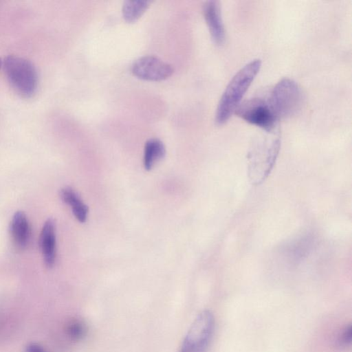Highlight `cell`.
Instances as JSON below:
<instances>
[{
  "label": "cell",
  "instance_id": "1",
  "mask_svg": "<svg viewBox=\"0 0 352 352\" xmlns=\"http://www.w3.org/2000/svg\"><path fill=\"white\" fill-rule=\"evenodd\" d=\"M252 142L248 153V175L252 185L261 184L269 176L276 163L280 138L274 129L265 131Z\"/></svg>",
  "mask_w": 352,
  "mask_h": 352
},
{
  "label": "cell",
  "instance_id": "2",
  "mask_svg": "<svg viewBox=\"0 0 352 352\" xmlns=\"http://www.w3.org/2000/svg\"><path fill=\"white\" fill-rule=\"evenodd\" d=\"M261 67L259 59H254L241 67L232 77L219 101L215 122L225 124L235 113L251 83Z\"/></svg>",
  "mask_w": 352,
  "mask_h": 352
},
{
  "label": "cell",
  "instance_id": "3",
  "mask_svg": "<svg viewBox=\"0 0 352 352\" xmlns=\"http://www.w3.org/2000/svg\"><path fill=\"white\" fill-rule=\"evenodd\" d=\"M3 69L12 87L21 96H32L38 86V74L28 60L14 55L5 57Z\"/></svg>",
  "mask_w": 352,
  "mask_h": 352
},
{
  "label": "cell",
  "instance_id": "4",
  "mask_svg": "<svg viewBox=\"0 0 352 352\" xmlns=\"http://www.w3.org/2000/svg\"><path fill=\"white\" fill-rule=\"evenodd\" d=\"M302 94L298 85L293 80L285 78L274 87L268 102L277 120L290 117L300 108Z\"/></svg>",
  "mask_w": 352,
  "mask_h": 352
},
{
  "label": "cell",
  "instance_id": "5",
  "mask_svg": "<svg viewBox=\"0 0 352 352\" xmlns=\"http://www.w3.org/2000/svg\"><path fill=\"white\" fill-rule=\"evenodd\" d=\"M214 319L209 310L200 312L188 330L179 352H206L211 342Z\"/></svg>",
  "mask_w": 352,
  "mask_h": 352
},
{
  "label": "cell",
  "instance_id": "6",
  "mask_svg": "<svg viewBox=\"0 0 352 352\" xmlns=\"http://www.w3.org/2000/svg\"><path fill=\"white\" fill-rule=\"evenodd\" d=\"M235 113L247 122L265 131L274 130L278 120L268 100L261 98H252L240 104Z\"/></svg>",
  "mask_w": 352,
  "mask_h": 352
},
{
  "label": "cell",
  "instance_id": "7",
  "mask_svg": "<svg viewBox=\"0 0 352 352\" xmlns=\"http://www.w3.org/2000/svg\"><path fill=\"white\" fill-rule=\"evenodd\" d=\"M137 77L148 80H162L173 73V67L157 56L146 55L135 60L131 67Z\"/></svg>",
  "mask_w": 352,
  "mask_h": 352
},
{
  "label": "cell",
  "instance_id": "8",
  "mask_svg": "<svg viewBox=\"0 0 352 352\" xmlns=\"http://www.w3.org/2000/svg\"><path fill=\"white\" fill-rule=\"evenodd\" d=\"M203 12L212 40L217 45L223 44L225 29L219 3L217 1H206L203 7Z\"/></svg>",
  "mask_w": 352,
  "mask_h": 352
},
{
  "label": "cell",
  "instance_id": "9",
  "mask_svg": "<svg viewBox=\"0 0 352 352\" xmlns=\"http://www.w3.org/2000/svg\"><path fill=\"white\" fill-rule=\"evenodd\" d=\"M55 222L49 218L44 223L40 236V247L43 261L47 267H52L56 258Z\"/></svg>",
  "mask_w": 352,
  "mask_h": 352
},
{
  "label": "cell",
  "instance_id": "10",
  "mask_svg": "<svg viewBox=\"0 0 352 352\" xmlns=\"http://www.w3.org/2000/svg\"><path fill=\"white\" fill-rule=\"evenodd\" d=\"M10 233L15 245L24 248L28 242L30 227L26 215L22 211H17L12 217L10 223Z\"/></svg>",
  "mask_w": 352,
  "mask_h": 352
},
{
  "label": "cell",
  "instance_id": "11",
  "mask_svg": "<svg viewBox=\"0 0 352 352\" xmlns=\"http://www.w3.org/2000/svg\"><path fill=\"white\" fill-rule=\"evenodd\" d=\"M62 201L69 205L75 217L82 223L86 221L88 214V207L85 204L79 195L70 187H65L60 190Z\"/></svg>",
  "mask_w": 352,
  "mask_h": 352
},
{
  "label": "cell",
  "instance_id": "12",
  "mask_svg": "<svg viewBox=\"0 0 352 352\" xmlns=\"http://www.w3.org/2000/svg\"><path fill=\"white\" fill-rule=\"evenodd\" d=\"M166 153L163 142L157 138L147 140L144 145L143 163L146 170H151Z\"/></svg>",
  "mask_w": 352,
  "mask_h": 352
},
{
  "label": "cell",
  "instance_id": "13",
  "mask_svg": "<svg viewBox=\"0 0 352 352\" xmlns=\"http://www.w3.org/2000/svg\"><path fill=\"white\" fill-rule=\"evenodd\" d=\"M148 0H126L122 5V16L124 20L131 23L138 20L148 7Z\"/></svg>",
  "mask_w": 352,
  "mask_h": 352
},
{
  "label": "cell",
  "instance_id": "14",
  "mask_svg": "<svg viewBox=\"0 0 352 352\" xmlns=\"http://www.w3.org/2000/svg\"><path fill=\"white\" fill-rule=\"evenodd\" d=\"M67 332L73 340H80L86 334V327L83 322L75 320L68 324Z\"/></svg>",
  "mask_w": 352,
  "mask_h": 352
},
{
  "label": "cell",
  "instance_id": "15",
  "mask_svg": "<svg viewBox=\"0 0 352 352\" xmlns=\"http://www.w3.org/2000/svg\"><path fill=\"white\" fill-rule=\"evenodd\" d=\"M352 330L351 325L349 324L344 327L340 336L339 342L344 346H347L351 342Z\"/></svg>",
  "mask_w": 352,
  "mask_h": 352
},
{
  "label": "cell",
  "instance_id": "16",
  "mask_svg": "<svg viewBox=\"0 0 352 352\" xmlns=\"http://www.w3.org/2000/svg\"><path fill=\"white\" fill-rule=\"evenodd\" d=\"M25 352H46L40 345L32 343L27 346Z\"/></svg>",
  "mask_w": 352,
  "mask_h": 352
},
{
  "label": "cell",
  "instance_id": "17",
  "mask_svg": "<svg viewBox=\"0 0 352 352\" xmlns=\"http://www.w3.org/2000/svg\"><path fill=\"white\" fill-rule=\"evenodd\" d=\"M1 59H0V67H1Z\"/></svg>",
  "mask_w": 352,
  "mask_h": 352
}]
</instances>
